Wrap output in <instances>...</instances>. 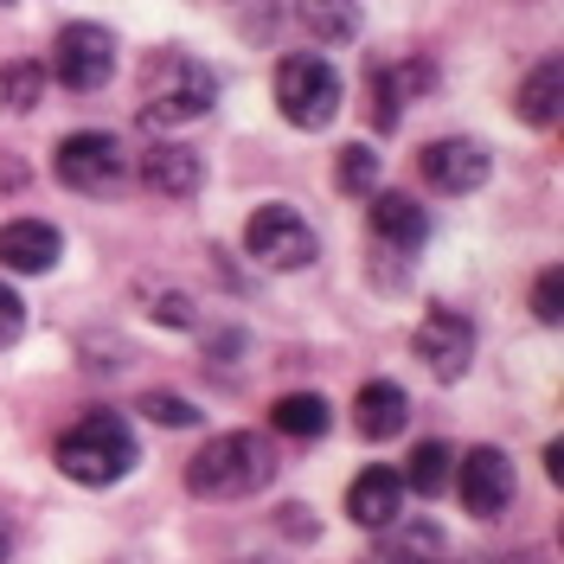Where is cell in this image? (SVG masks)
<instances>
[{"mask_svg":"<svg viewBox=\"0 0 564 564\" xmlns=\"http://www.w3.org/2000/svg\"><path fill=\"white\" fill-rule=\"evenodd\" d=\"M347 520L352 527H366V532H379V527L391 532L398 520H404V481H398L391 468H366V475H352Z\"/></svg>","mask_w":564,"mask_h":564,"instance_id":"12","label":"cell"},{"mask_svg":"<svg viewBox=\"0 0 564 564\" xmlns=\"http://www.w3.org/2000/svg\"><path fill=\"white\" fill-rule=\"evenodd\" d=\"M276 109L295 122V129H327L340 116V70L327 65L321 52H295L276 65Z\"/></svg>","mask_w":564,"mask_h":564,"instance_id":"5","label":"cell"},{"mask_svg":"<svg viewBox=\"0 0 564 564\" xmlns=\"http://www.w3.org/2000/svg\"><path fill=\"white\" fill-rule=\"evenodd\" d=\"M295 13H302V26L327 45H347L359 33V13H352V0H295Z\"/></svg>","mask_w":564,"mask_h":564,"instance_id":"20","label":"cell"},{"mask_svg":"<svg viewBox=\"0 0 564 564\" xmlns=\"http://www.w3.org/2000/svg\"><path fill=\"white\" fill-rule=\"evenodd\" d=\"M141 417L161 423V430H193L199 423V404L193 398H174V391H148L141 398Z\"/></svg>","mask_w":564,"mask_h":564,"instance_id":"23","label":"cell"},{"mask_svg":"<svg viewBox=\"0 0 564 564\" xmlns=\"http://www.w3.org/2000/svg\"><path fill=\"white\" fill-rule=\"evenodd\" d=\"M334 186L352 193V199H366V193L379 186V154H372L366 141H347V148L334 154Z\"/></svg>","mask_w":564,"mask_h":564,"instance_id":"21","label":"cell"},{"mask_svg":"<svg viewBox=\"0 0 564 564\" xmlns=\"http://www.w3.org/2000/svg\"><path fill=\"white\" fill-rule=\"evenodd\" d=\"M411 352H417V359L436 372V379H443V386H456L462 372H468V359H475V321L456 315V308H436V315L417 321Z\"/></svg>","mask_w":564,"mask_h":564,"instance_id":"9","label":"cell"},{"mask_svg":"<svg viewBox=\"0 0 564 564\" xmlns=\"http://www.w3.org/2000/svg\"><path fill=\"white\" fill-rule=\"evenodd\" d=\"M494 174V154L481 148V141L468 135H443L423 148V180L436 186V193H449V199H462V193H481Z\"/></svg>","mask_w":564,"mask_h":564,"instance_id":"10","label":"cell"},{"mask_svg":"<svg viewBox=\"0 0 564 564\" xmlns=\"http://www.w3.org/2000/svg\"><path fill=\"white\" fill-rule=\"evenodd\" d=\"M148 315L161 321V327H193V295H174V289H154V308H148Z\"/></svg>","mask_w":564,"mask_h":564,"instance_id":"26","label":"cell"},{"mask_svg":"<svg viewBox=\"0 0 564 564\" xmlns=\"http://www.w3.org/2000/svg\"><path fill=\"white\" fill-rule=\"evenodd\" d=\"M270 481H276V449L263 436H250V430H225L186 462V488L199 500H245V494L270 488Z\"/></svg>","mask_w":564,"mask_h":564,"instance_id":"3","label":"cell"},{"mask_svg":"<svg viewBox=\"0 0 564 564\" xmlns=\"http://www.w3.org/2000/svg\"><path fill=\"white\" fill-rule=\"evenodd\" d=\"M532 315L545 321V327H558V321H564V270H558V263H545L539 282H532Z\"/></svg>","mask_w":564,"mask_h":564,"instance_id":"24","label":"cell"},{"mask_svg":"<svg viewBox=\"0 0 564 564\" xmlns=\"http://www.w3.org/2000/svg\"><path fill=\"white\" fill-rule=\"evenodd\" d=\"M398 481H404V494H423V500H443V494H449V481H456V449H449L443 436H430V443H417Z\"/></svg>","mask_w":564,"mask_h":564,"instance_id":"17","label":"cell"},{"mask_svg":"<svg viewBox=\"0 0 564 564\" xmlns=\"http://www.w3.org/2000/svg\"><path fill=\"white\" fill-rule=\"evenodd\" d=\"M404 423H411V391L404 386H391V379L359 386V398H352V430H359L366 443H391Z\"/></svg>","mask_w":564,"mask_h":564,"instance_id":"14","label":"cell"},{"mask_svg":"<svg viewBox=\"0 0 564 564\" xmlns=\"http://www.w3.org/2000/svg\"><path fill=\"white\" fill-rule=\"evenodd\" d=\"M398 116H404V77L391 65H372V129H398Z\"/></svg>","mask_w":564,"mask_h":564,"instance_id":"22","label":"cell"},{"mask_svg":"<svg viewBox=\"0 0 564 564\" xmlns=\"http://www.w3.org/2000/svg\"><path fill=\"white\" fill-rule=\"evenodd\" d=\"M141 180H148L161 199H199L206 161H199L193 148H180V141H154V148L141 154Z\"/></svg>","mask_w":564,"mask_h":564,"instance_id":"13","label":"cell"},{"mask_svg":"<svg viewBox=\"0 0 564 564\" xmlns=\"http://www.w3.org/2000/svg\"><path fill=\"white\" fill-rule=\"evenodd\" d=\"M13 558V527H7V513H0V564Z\"/></svg>","mask_w":564,"mask_h":564,"instance_id":"27","label":"cell"},{"mask_svg":"<svg viewBox=\"0 0 564 564\" xmlns=\"http://www.w3.org/2000/svg\"><path fill=\"white\" fill-rule=\"evenodd\" d=\"M558 90H564V65L558 58H539V70L520 84V122L552 129V122H558Z\"/></svg>","mask_w":564,"mask_h":564,"instance_id":"18","label":"cell"},{"mask_svg":"<svg viewBox=\"0 0 564 564\" xmlns=\"http://www.w3.org/2000/svg\"><path fill=\"white\" fill-rule=\"evenodd\" d=\"M245 250L263 270H308L321 257V238L295 206H257L245 225Z\"/></svg>","mask_w":564,"mask_h":564,"instance_id":"7","label":"cell"},{"mask_svg":"<svg viewBox=\"0 0 564 564\" xmlns=\"http://www.w3.org/2000/svg\"><path fill=\"white\" fill-rule=\"evenodd\" d=\"M58 468H65L77 488H116L129 468L141 462V443L135 430H129V417H116V411H90V417H77L58 436Z\"/></svg>","mask_w":564,"mask_h":564,"instance_id":"2","label":"cell"},{"mask_svg":"<svg viewBox=\"0 0 564 564\" xmlns=\"http://www.w3.org/2000/svg\"><path fill=\"white\" fill-rule=\"evenodd\" d=\"M270 423H276L282 436H295V443H315V436L334 430V404L321 391H282L276 404H270Z\"/></svg>","mask_w":564,"mask_h":564,"instance_id":"16","label":"cell"},{"mask_svg":"<svg viewBox=\"0 0 564 564\" xmlns=\"http://www.w3.org/2000/svg\"><path fill=\"white\" fill-rule=\"evenodd\" d=\"M45 77H58L70 97H97L109 77H116V33L97 26V20H77L52 39V65Z\"/></svg>","mask_w":564,"mask_h":564,"instance_id":"6","label":"cell"},{"mask_svg":"<svg viewBox=\"0 0 564 564\" xmlns=\"http://www.w3.org/2000/svg\"><path fill=\"white\" fill-rule=\"evenodd\" d=\"M0 7H13V0H0Z\"/></svg>","mask_w":564,"mask_h":564,"instance_id":"28","label":"cell"},{"mask_svg":"<svg viewBox=\"0 0 564 564\" xmlns=\"http://www.w3.org/2000/svg\"><path fill=\"white\" fill-rule=\"evenodd\" d=\"M218 104V70L193 52H154L141 65V122L148 129H186Z\"/></svg>","mask_w":564,"mask_h":564,"instance_id":"1","label":"cell"},{"mask_svg":"<svg viewBox=\"0 0 564 564\" xmlns=\"http://www.w3.org/2000/svg\"><path fill=\"white\" fill-rule=\"evenodd\" d=\"M45 65L39 58H13V65H0V109L7 116H33L39 97H45Z\"/></svg>","mask_w":564,"mask_h":564,"instance_id":"19","label":"cell"},{"mask_svg":"<svg viewBox=\"0 0 564 564\" xmlns=\"http://www.w3.org/2000/svg\"><path fill=\"white\" fill-rule=\"evenodd\" d=\"M372 238L391 250H423L430 238V212L411 193H372Z\"/></svg>","mask_w":564,"mask_h":564,"instance_id":"15","label":"cell"},{"mask_svg":"<svg viewBox=\"0 0 564 564\" xmlns=\"http://www.w3.org/2000/svg\"><path fill=\"white\" fill-rule=\"evenodd\" d=\"M456 494L475 520H500L513 507V462H507V449L481 443V449L456 456Z\"/></svg>","mask_w":564,"mask_h":564,"instance_id":"8","label":"cell"},{"mask_svg":"<svg viewBox=\"0 0 564 564\" xmlns=\"http://www.w3.org/2000/svg\"><path fill=\"white\" fill-rule=\"evenodd\" d=\"M20 334H26V302L0 282V352L7 347H20Z\"/></svg>","mask_w":564,"mask_h":564,"instance_id":"25","label":"cell"},{"mask_svg":"<svg viewBox=\"0 0 564 564\" xmlns=\"http://www.w3.org/2000/svg\"><path fill=\"white\" fill-rule=\"evenodd\" d=\"M58 257H65L58 225H45V218H7V225H0V263H7V270L45 276V270H58Z\"/></svg>","mask_w":564,"mask_h":564,"instance_id":"11","label":"cell"},{"mask_svg":"<svg viewBox=\"0 0 564 564\" xmlns=\"http://www.w3.org/2000/svg\"><path fill=\"white\" fill-rule=\"evenodd\" d=\"M52 174H58L65 193H84V199H116V193L129 186V148H122V135H109V129H77V135L58 141Z\"/></svg>","mask_w":564,"mask_h":564,"instance_id":"4","label":"cell"}]
</instances>
